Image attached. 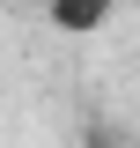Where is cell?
I'll return each mask as SVG.
<instances>
[{
  "label": "cell",
  "instance_id": "6da1fadb",
  "mask_svg": "<svg viewBox=\"0 0 140 148\" xmlns=\"http://www.w3.org/2000/svg\"><path fill=\"white\" fill-rule=\"evenodd\" d=\"M111 8L118 0H44V22L59 37H96V30H111Z\"/></svg>",
  "mask_w": 140,
  "mask_h": 148
},
{
  "label": "cell",
  "instance_id": "7a4b0ae2",
  "mask_svg": "<svg viewBox=\"0 0 140 148\" xmlns=\"http://www.w3.org/2000/svg\"><path fill=\"white\" fill-rule=\"evenodd\" d=\"M81 148H118V141H111L103 126H88V141H81Z\"/></svg>",
  "mask_w": 140,
  "mask_h": 148
}]
</instances>
